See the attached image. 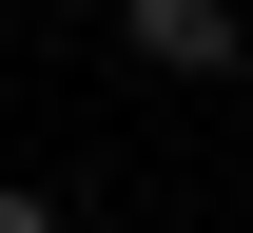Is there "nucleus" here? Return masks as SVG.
<instances>
[{
	"label": "nucleus",
	"instance_id": "f257e3e1",
	"mask_svg": "<svg viewBox=\"0 0 253 233\" xmlns=\"http://www.w3.org/2000/svg\"><path fill=\"white\" fill-rule=\"evenodd\" d=\"M136 59L156 78H234V0H136Z\"/></svg>",
	"mask_w": 253,
	"mask_h": 233
},
{
	"label": "nucleus",
	"instance_id": "f03ea898",
	"mask_svg": "<svg viewBox=\"0 0 253 233\" xmlns=\"http://www.w3.org/2000/svg\"><path fill=\"white\" fill-rule=\"evenodd\" d=\"M0 233H59V195H20V175H0Z\"/></svg>",
	"mask_w": 253,
	"mask_h": 233
}]
</instances>
